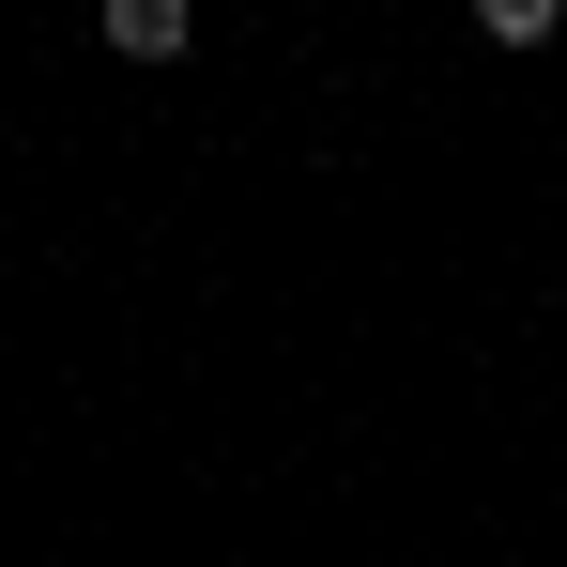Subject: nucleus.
I'll use <instances>...</instances> for the list:
<instances>
[{
    "label": "nucleus",
    "mask_w": 567,
    "mask_h": 567,
    "mask_svg": "<svg viewBox=\"0 0 567 567\" xmlns=\"http://www.w3.org/2000/svg\"><path fill=\"white\" fill-rule=\"evenodd\" d=\"M107 47H123V62H185L199 16H185V0H107Z\"/></svg>",
    "instance_id": "nucleus-1"
}]
</instances>
